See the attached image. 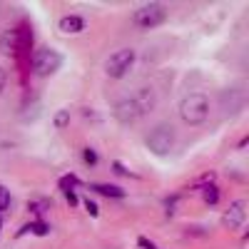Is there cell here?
<instances>
[{"instance_id": "6da1fadb", "label": "cell", "mask_w": 249, "mask_h": 249, "mask_svg": "<svg viewBox=\"0 0 249 249\" xmlns=\"http://www.w3.org/2000/svg\"><path fill=\"white\" fill-rule=\"evenodd\" d=\"M155 107V90L152 88H142L135 97H124L120 100L112 115L120 124H135L140 117H144L147 112H152Z\"/></svg>"}, {"instance_id": "3957f363", "label": "cell", "mask_w": 249, "mask_h": 249, "mask_svg": "<svg viewBox=\"0 0 249 249\" xmlns=\"http://www.w3.org/2000/svg\"><path fill=\"white\" fill-rule=\"evenodd\" d=\"M175 142H177L175 127L167 124V122H160L147 132V137H144V147L157 157H164V155H170L175 150Z\"/></svg>"}, {"instance_id": "277c9868", "label": "cell", "mask_w": 249, "mask_h": 249, "mask_svg": "<svg viewBox=\"0 0 249 249\" xmlns=\"http://www.w3.org/2000/svg\"><path fill=\"white\" fill-rule=\"evenodd\" d=\"M62 68V55L53 48H40L30 57V70L35 77H50Z\"/></svg>"}, {"instance_id": "ba28073f", "label": "cell", "mask_w": 249, "mask_h": 249, "mask_svg": "<svg viewBox=\"0 0 249 249\" xmlns=\"http://www.w3.org/2000/svg\"><path fill=\"white\" fill-rule=\"evenodd\" d=\"M57 28H60V33H65V35H80V33H85L88 23H85V18H82V15L70 13V15H62L60 18Z\"/></svg>"}, {"instance_id": "8992f818", "label": "cell", "mask_w": 249, "mask_h": 249, "mask_svg": "<svg viewBox=\"0 0 249 249\" xmlns=\"http://www.w3.org/2000/svg\"><path fill=\"white\" fill-rule=\"evenodd\" d=\"M164 20H167V10H164L162 3H147L132 13V23L140 30H155L160 28Z\"/></svg>"}, {"instance_id": "4fadbf2b", "label": "cell", "mask_w": 249, "mask_h": 249, "mask_svg": "<svg viewBox=\"0 0 249 249\" xmlns=\"http://www.w3.org/2000/svg\"><path fill=\"white\" fill-rule=\"evenodd\" d=\"M202 199H204V204H210V207H214L217 202H219V197H222V192H219V187L212 182V184H207V187H202Z\"/></svg>"}, {"instance_id": "5b68a950", "label": "cell", "mask_w": 249, "mask_h": 249, "mask_svg": "<svg viewBox=\"0 0 249 249\" xmlns=\"http://www.w3.org/2000/svg\"><path fill=\"white\" fill-rule=\"evenodd\" d=\"M135 60H137V50L135 48H120V50H115L105 60V75L112 77V80H122L124 75L132 70Z\"/></svg>"}, {"instance_id": "8fae6325", "label": "cell", "mask_w": 249, "mask_h": 249, "mask_svg": "<svg viewBox=\"0 0 249 249\" xmlns=\"http://www.w3.org/2000/svg\"><path fill=\"white\" fill-rule=\"evenodd\" d=\"M35 234V237H48L50 234V224L45 222V219H35V222H28V224H23L18 230V237H23V234Z\"/></svg>"}, {"instance_id": "7c38bea8", "label": "cell", "mask_w": 249, "mask_h": 249, "mask_svg": "<svg viewBox=\"0 0 249 249\" xmlns=\"http://www.w3.org/2000/svg\"><path fill=\"white\" fill-rule=\"evenodd\" d=\"M50 210H53V202L48 197H33V199H28V212L35 214L37 219H43Z\"/></svg>"}, {"instance_id": "7402d4cb", "label": "cell", "mask_w": 249, "mask_h": 249, "mask_svg": "<svg viewBox=\"0 0 249 249\" xmlns=\"http://www.w3.org/2000/svg\"><path fill=\"white\" fill-rule=\"evenodd\" d=\"M137 244H140V249H157V244L150 242L147 237H137Z\"/></svg>"}, {"instance_id": "d6986e66", "label": "cell", "mask_w": 249, "mask_h": 249, "mask_svg": "<svg viewBox=\"0 0 249 249\" xmlns=\"http://www.w3.org/2000/svg\"><path fill=\"white\" fill-rule=\"evenodd\" d=\"M82 207H85V212H88L90 217H97V214H100L97 202H95V199H90V197H88V199H82Z\"/></svg>"}, {"instance_id": "7a4b0ae2", "label": "cell", "mask_w": 249, "mask_h": 249, "mask_svg": "<svg viewBox=\"0 0 249 249\" xmlns=\"http://www.w3.org/2000/svg\"><path fill=\"white\" fill-rule=\"evenodd\" d=\"M179 117L184 124H190V127H197V124H204L207 117H210V97L202 95V92H190L179 100Z\"/></svg>"}, {"instance_id": "52a82bcc", "label": "cell", "mask_w": 249, "mask_h": 249, "mask_svg": "<svg viewBox=\"0 0 249 249\" xmlns=\"http://www.w3.org/2000/svg\"><path fill=\"white\" fill-rule=\"evenodd\" d=\"M244 222H247V202L234 199L230 204V210H224V214H222V227L230 230V232H237V230L244 227Z\"/></svg>"}, {"instance_id": "603a6c76", "label": "cell", "mask_w": 249, "mask_h": 249, "mask_svg": "<svg viewBox=\"0 0 249 249\" xmlns=\"http://www.w3.org/2000/svg\"><path fill=\"white\" fill-rule=\"evenodd\" d=\"M5 85H8V70H5L3 65H0V95H3Z\"/></svg>"}, {"instance_id": "cb8c5ba5", "label": "cell", "mask_w": 249, "mask_h": 249, "mask_svg": "<svg viewBox=\"0 0 249 249\" xmlns=\"http://www.w3.org/2000/svg\"><path fill=\"white\" fill-rule=\"evenodd\" d=\"M0 234H3V217H0Z\"/></svg>"}, {"instance_id": "30bf717a", "label": "cell", "mask_w": 249, "mask_h": 249, "mask_svg": "<svg viewBox=\"0 0 249 249\" xmlns=\"http://www.w3.org/2000/svg\"><path fill=\"white\" fill-rule=\"evenodd\" d=\"M90 190L97 192V195H102V197H110V199L127 197V192H124L120 184H110V182H90Z\"/></svg>"}, {"instance_id": "9c48e42d", "label": "cell", "mask_w": 249, "mask_h": 249, "mask_svg": "<svg viewBox=\"0 0 249 249\" xmlns=\"http://www.w3.org/2000/svg\"><path fill=\"white\" fill-rule=\"evenodd\" d=\"M0 53L8 57H18V28H8L0 35Z\"/></svg>"}, {"instance_id": "e0dca14e", "label": "cell", "mask_w": 249, "mask_h": 249, "mask_svg": "<svg viewBox=\"0 0 249 249\" xmlns=\"http://www.w3.org/2000/svg\"><path fill=\"white\" fill-rule=\"evenodd\" d=\"M214 182V172H204V175H199L190 187H192V190H197V187H199V190H202V187H207V184H212Z\"/></svg>"}, {"instance_id": "44dd1931", "label": "cell", "mask_w": 249, "mask_h": 249, "mask_svg": "<svg viewBox=\"0 0 249 249\" xmlns=\"http://www.w3.org/2000/svg\"><path fill=\"white\" fill-rule=\"evenodd\" d=\"M62 195H65V199H68L70 207H77L80 204V197L75 195V190H62Z\"/></svg>"}, {"instance_id": "5bb4252c", "label": "cell", "mask_w": 249, "mask_h": 249, "mask_svg": "<svg viewBox=\"0 0 249 249\" xmlns=\"http://www.w3.org/2000/svg\"><path fill=\"white\" fill-rule=\"evenodd\" d=\"M70 120H72L70 110L62 107V110H57V112L53 115V127H55V130H65V127H70Z\"/></svg>"}, {"instance_id": "9a60e30c", "label": "cell", "mask_w": 249, "mask_h": 249, "mask_svg": "<svg viewBox=\"0 0 249 249\" xmlns=\"http://www.w3.org/2000/svg\"><path fill=\"white\" fill-rule=\"evenodd\" d=\"M82 162L88 164V167H97V162H100V155H97V150L95 147H82Z\"/></svg>"}, {"instance_id": "2e32d148", "label": "cell", "mask_w": 249, "mask_h": 249, "mask_svg": "<svg viewBox=\"0 0 249 249\" xmlns=\"http://www.w3.org/2000/svg\"><path fill=\"white\" fill-rule=\"evenodd\" d=\"M82 182L77 179V175H65V177H60V182H57V187H60V192L62 190H75V187H80Z\"/></svg>"}, {"instance_id": "ffe728a7", "label": "cell", "mask_w": 249, "mask_h": 249, "mask_svg": "<svg viewBox=\"0 0 249 249\" xmlns=\"http://www.w3.org/2000/svg\"><path fill=\"white\" fill-rule=\"evenodd\" d=\"M112 172H115V175H122V177H135V175H132L127 167H124V164H122L120 160H115V162H112Z\"/></svg>"}, {"instance_id": "ac0fdd59", "label": "cell", "mask_w": 249, "mask_h": 249, "mask_svg": "<svg viewBox=\"0 0 249 249\" xmlns=\"http://www.w3.org/2000/svg\"><path fill=\"white\" fill-rule=\"evenodd\" d=\"M10 202H13V197H10V190L8 187H3L0 184V214H3L8 207H10Z\"/></svg>"}]
</instances>
